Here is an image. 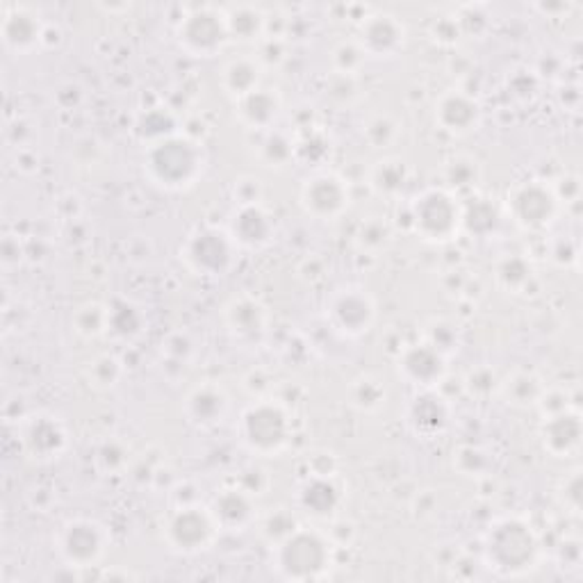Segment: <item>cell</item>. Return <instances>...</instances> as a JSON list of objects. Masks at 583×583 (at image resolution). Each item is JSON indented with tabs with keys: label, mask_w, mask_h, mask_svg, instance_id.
I'll return each mask as SVG.
<instances>
[{
	"label": "cell",
	"mask_w": 583,
	"mask_h": 583,
	"mask_svg": "<svg viewBox=\"0 0 583 583\" xmlns=\"http://www.w3.org/2000/svg\"><path fill=\"white\" fill-rule=\"evenodd\" d=\"M462 206V219H460V232L465 236H470L475 240H490L494 238L503 217V208L499 204H494V199L483 197V194H470V197L460 199Z\"/></svg>",
	"instance_id": "27"
},
{
	"label": "cell",
	"mask_w": 583,
	"mask_h": 583,
	"mask_svg": "<svg viewBox=\"0 0 583 583\" xmlns=\"http://www.w3.org/2000/svg\"><path fill=\"white\" fill-rule=\"evenodd\" d=\"M545 559V548L529 518L509 513L494 518L481 540V565L497 579H524Z\"/></svg>",
	"instance_id": "1"
},
{
	"label": "cell",
	"mask_w": 583,
	"mask_h": 583,
	"mask_svg": "<svg viewBox=\"0 0 583 583\" xmlns=\"http://www.w3.org/2000/svg\"><path fill=\"white\" fill-rule=\"evenodd\" d=\"M395 228L385 217H365L354 230V247L365 256H378L393 244Z\"/></svg>",
	"instance_id": "40"
},
{
	"label": "cell",
	"mask_w": 583,
	"mask_h": 583,
	"mask_svg": "<svg viewBox=\"0 0 583 583\" xmlns=\"http://www.w3.org/2000/svg\"><path fill=\"white\" fill-rule=\"evenodd\" d=\"M122 445L119 443H105L101 449H98V462L103 465V468L107 472H114V470H119L126 465V454L122 456H116V449H119Z\"/></svg>",
	"instance_id": "57"
},
{
	"label": "cell",
	"mask_w": 583,
	"mask_h": 583,
	"mask_svg": "<svg viewBox=\"0 0 583 583\" xmlns=\"http://www.w3.org/2000/svg\"><path fill=\"white\" fill-rule=\"evenodd\" d=\"M410 183V165L399 155H383L367 169V187L381 199H399Z\"/></svg>",
	"instance_id": "29"
},
{
	"label": "cell",
	"mask_w": 583,
	"mask_h": 583,
	"mask_svg": "<svg viewBox=\"0 0 583 583\" xmlns=\"http://www.w3.org/2000/svg\"><path fill=\"white\" fill-rule=\"evenodd\" d=\"M501 376L492 365H477L468 374L462 376V391L468 393L472 399H490L499 391Z\"/></svg>",
	"instance_id": "45"
},
{
	"label": "cell",
	"mask_w": 583,
	"mask_h": 583,
	"mask_svg": "<svg viewBox=\"0 0 583 583\" xmlns=\"http://www.w3.org/2000/svg\"><path fill=\"white\" fill-rule=\"evenodd\" d=\"M221 320L230 340L240 346L262 344L271 326V313L267 303L251 292L230 296L221 308Z\"/></svg>",
	"instance_id": "14"
},
{
	"label": "cell",
	"mask_w": 583,
	"mask_h": 583,
	"mask_svg": "<svg viewBox=\"0 0 583 583\" xmlns=\"http://www.w3.org/2000/svg\"><path fill=\"white\" fill-rule=\"evenodd\" d=\"M176 133H183V124L174 114V110L165 105H153V107L142 110L133 124V135L144 146L160 142L165 137H171Z\"/></svg>",
	"instance_id": "32"
},
{
	"label": "cell",
	"mask_w": 583,
	"mask_h": 583,
	"mask_svg": "<svg viewBox=\"0 0 583 583\" xmlns=\"http://www.w3.org/2000/svg\"><path fill=\"white\" fill-rule=\"evenodd\" d=\"M238 438L244 449L258 458H277L285 454L294 438L290 406L274 395L253 399L240 413Z\"/></svg>",
	"instance_id": "4"
},
{
	"label": "cell",
	"mask_w": 583,
	"mask_h": 583,
	"mask_svg": "<svg viewBox=\"0 0 583 583\" xmlns=\"http://www.w3.org/2000/svg\"><path fill=\"white\" fill-rule=\"evenodd\" d=\"M264 185L258 176H240L232 185V201L238 204H262Z\"/></svg>",
	"instance_id": "52"
},
{
	"label": "cell",
	"mask_w": 583,
	"mask_h": 583,
	"mask_svg": "<svg viewBox=\"0 0 583 583\" xmlns=\"http://www.w3.org/2000/svg\"><path fill=\"white\" fill-rule=\"evenodd\" d=\"M538 443L548 456L556 460L574 458L583 443V419L576 408L542 417L538 426Z\"/></svg>",
	"instance_id": "24"
},
{
	"label": "cell",
	"mask_w": 583,
	"mask_h": 583,
	"mask_svg": "<svg viewBox=\"0 0 583 583\" xmlns=\"http://www.w3.org/2000/svg\"><path fill=\"white\" fill-rule=\"evenodd\" d=\"M294 139H296V163H303L308 155H310L308 165H322L329 158L331 142L324 137V133L308 126L305 133Z\"/></svg>",
	"instance_id": "46"
},
{
	"label": "cell",
	"mask_w": 583,
	"mask_h": 583,
	"mask_svg": "<svg viewBox=\"0 0 583 583\" xmlns=\"http://www.w3.org/2000/svg\"><path fill=\"white\" fill-rule=\"evenodd\" d=\"M124 374H126L124 361L116 354H112V352L94 356L83 369V376H85L87 385L96 393L114 391V387L124 381Z\"/></svg>",
	"instance_id": "39"
},
{
	"label": "cell",
	"mask_w": 583,
	"mask_h": 583,
	"mask_svg": "<svg viewBox=\"0 0 583 583\" xmlns=\"http://www.w3.org/2000/svg\"><path fill=\"white\" fill-rule=\"evenodd\" d=\"M242 253H260L277 238V221L264 204H238L226 223Z\"/></svg>",
	"instance_id": "20"
},
{
	"label": "cell",
	"mask_w": 583,
	"mask_h": 583,
	"mask_svg": "<svg viewBox=\"0 0 583 583\" xmlns=\"http://www.w3.org/2000/svg\"><path fill=\"white\" fill-rule=\"evenodd\" d=\"M264 73L267 69L256 53L232 55L219 69V87L236 103L264 85Z\"/></svg>",
	"instance_id": "26"
},
{
	"label": "cell",
	"mask_w": 583,
	"mask_h": 583,
	"mask_svg": "<svg viewBox=\"0 0 583 583\" xmlns=\"http://www.w3.org/2000/svg\"><path fill=\"white\" fill-rule=\"evenodd\" d=\"M178 49L197 60L221 55L232 42L226 25V12L217 6H197L183 12L174 28Z\"/></svg>",
	"instance_id": "9"
},
{
	"label": "cell",
	"mask_w": 583,
	"mask_h": 583,
	"mask_svg": "<svg viewBox=\"0 0 583 583\" xmlns=\"http://www.w3.org/2000/svg\"><path fill=\"white\" fill-rule=\"evenodd\" d=\"M563 206L559 204L552 183L529 178L516 183L503 201V212L522 230L527 232H545L550 230Z\"/></svg>",
	"instance_id": "10"
},
{
	"label": "cell",
	"mask_w": 583,
	"mask_h": 583,
	"mask_svg": "<svg viewBox=\"0 0 583 583\" xmlns=\"http://www.w3.org/2000/svg\"><path fill=\"white\" fill-rule=\"evenodd\" d=\"M210 511L221 527V533H244L256 527L260 507L258 497L244 490L240 483H228L210 499Z\"/></svg>",
	"instance_id": "23"
},
{
	"label": "cell",
	"mask_w": 583,
	"mask_h": 583,
	"mask_svg": "<svg viewBox=\"0 0 583 583\" xmlns=\"http://www.w3.org/2000/svg\"><path fill=\"white\" fill-rule=\"evenodd\" d=\"M258 158L267 169H285L292 163H296V139L292 133L283 128H271L262 133L260 146H258Z\"/></svg>",
	"instance_id": "36"
},
{
	"label": "cell",
	"mask_w": 583,
	"mask_h": 583,
	"mask_svg": "<svg viewBox=\"0 0 583 583\" xmlns=\"http://www.w3.org/2000/svg\"><path fill=\"white\" fill-rule=\"evenodd\" d=\"M236 483H240V486H242L244 490H249L251 494L262 497V494H267V490H269V486H271V477H269L267 470L260 468V465H249V468H244V470L238 475Z\"/></svg>",
	"instance_id": "53"
},
{
	"label": "cell",
	"mask_w": 583,
	"mask_h": 583,
	"mask_svg": "<svg viewBox=\"0 0 583 583\" xmlns=\"http://www.w3.org/2000/svg\"><path fill=\"white\" fill-rule=\"evenodd\" d=\"M324 317L337 335L346 340H361L376 326L378 303L367 288L358 283H344L326 296Z\"/></svg>",
	"instance_id": "11"
},
{
	"label": "cell",
	"mask_w": 583,
	"mask_h": 583,
	"mask_svg": "<svg viewBox=\"0 0 583 583\" xmlns=\"http://www.w3.org/2000/svg\"><path fill=\"white\" fill-rule=\"evenodd\" d=\"M165 548L176 556H201L210 552L221 535V527L215 520L208 503L189 501L174 507L160 529Z\"/></svg>",
	"instance_id": "7"
},
{
	"label": "cell",
	"mask_w": 583,
	"mask_h": 583,
	"mask_svg": "<svg viewBox=\"0 0 583 583\" xmlns=\"http://www.w3.org/2000/svg\"><path fill=\"white\" fill-rule=\"evenodd\" d=\"M434 124L449 137H468L483 124L481 101L462 87L445 90L434 103Z\"/></svg>",
	"instance_id": "19"
},
{
	"label": "cell",
	"mask_w": 583,
	"mask_h": 583,
	"mask_svg": "<svg viewBox=\"0 0 583 583\" xmlns=\"http://www.w3.org/2000/svg\"><path fill=\"white\" fill-rule=\"evenodd\" d=\"M73 333L85 340L96 342L110 333V308L103 301H85L73 310L71 315Z\"/></svg>",
	"instance_id": "38"
},
{
	"label": "cell",
	"mask_w": 583,
	"mask_h": 583,
	"mask_svg": "<svg viewBox=\"0 0 583 583\" xmlns=\"http://www.w3.org/2000/svg\"><path fill=\"white\" fill-rule=\"evenodd\" d=\"M426 344H431L436 352L445 358H454L462 346V329L458 322L449 317H431L421 329V337Z\"/></svg>",
	"instance_id": "41"
},
{
	"label": "cell",
	"mask_w": 583,
	"mask_h": 583,
	"mask_svg": "<svg viewBox=\"0 0 583 583\" xmlns=\"http://www.w3.org/2000/svg\"><path fill=\"white\" fill-rule=\"evenodd\" d=\"M568 408H574L572 402H570V393L565 391V387H550L545 395H542L540 404H538V410L542 417H550V415H556V413H563Z\"/></svg>",
	"instance_id": "55"
},
{
	"label": "cell",
	"mask_w": 583,
	"mask_h": 583,
	"mask_svg": "<svg viewBox=\"0 0 583 583\" xmlns=\"http://www.w3.org/2000/svg\"><path fill=\"white\" fill-rule=\"evenodd\" d=\"M326 533H329V538L333 540V545H335L337 552H340V550H348V548L354 545L356 538H358V527H356L354 520H348V518H344V516L340 513L337 518L329 520V529H326Z\"/></svg>",
	"instance_id": "51"
},
{
	"label": "cell",
	"mask_w": 583,
	"mask_h": 583,
	"mask_svg": "<svg viewBox=\"0 0 583 583\" xmlns=\"http://www.w3.org/2000/svg\"><path fill=\"white\" fill-rule=\"evenodd\" d=\"M548 391V383L531 367H516L511 374L499 381L497 395L503 404L516 410H531L538 408L542 395Z\"/></svg>",
	"instance_id": "28"
},
{
	"label": "cell",
	"mask_w": 583,
	"mask_h": 583,
	"mask_svg": "<svg viewBox=\"0 0 583 583\" xmlns=\"http://www.w3.org/2000/svg\"><path fill=\"white\" fill-rule=\"evenodd\" d=\"M110 308V333L119 342H135L146 329V313L131 299H114Z\"/></svg>",
	"instance_id": "35"
},
{
	"label": "cell",
	"mask_w": 583,
	"mask_h": 583,
	"mask_svg": "<svg viewBox=\"0 0 583 583\" xmlns=\"http://www.w3.org/2000/svg\"><path fill=\"white\" fill-rule=\"evenodd\" d=\"M163 352L167 354V358L176 361V363H187L194 354V342L189 337V333L185 331H178V333H171L165 342H163Z\"/></svg>",
	"instance_id": "54"
},
{
	"label": "cell",
	"mask_w": 583,
	"mask_h": 583,
	"mask_svg": "<svg viewBox=\"0 0 583 583\" xmlns=\"http://www.w3.org/2000/svg\"><path fill=\"white\" fill-rule=\"evenodd\" d=\"M46 21L34 8L28 6H8L0 21V39L12 55H32L44 49Z\"/></svg>",
	"instance_id": "22"
},
{
	"label": "cell",
	"mask_w": 583,
	"mask_h": 583,
	"mask_svg": "<svg viewBox=\"0 0 583 583\" xmlns=\"http://www.w3.org/2000/svg\"><path fill=\"white\" fill-rule=\"evenodd\" d=\"M230 413V397L219 381H201L191 385L183 399V415L199 431H215Z\"/></svg>",
	"instance_id": "21"
},
{
	"label": "cell",
	"mask_w": 583,
	"mask_h": 583,
	"mask_svg": "<svg viewBox=\"0 0 583 583\" xmlns=\"http://www.w3.org/2000/svg\"><path fill=\"white\" fill-rule=\"evenodd\" d=\"M303 472L299 477H331V475H340V462L337 456L331 451H313L308 454L303 460Z\"/></svg>",
	"instance_id": "49"
},
{
	"label": "cell",
	"mask_w": 583,
	"mask_h": 583,
	"mask_svg": "<svg viewBox=\"0 0 583 583\" xmlns=\"http://www.w3.org/2000/svg\"><path fill=\"white\" fill-rule=\"evenodd\" d=\"M178 256L191 277L217 281L238 267L242 249L230 238L226 226L201 223L189 230Z\"/></svg>",
	"instance_id": "5"
},
{
	"label": "cell",
	"mask_w": 583,
	"mask_h": 583,
	"mask_svg": "<svg viewBox=\"0 0 583 583\" xmlns=\"http://www.w3.org/2000/svg\"><path fill=\"white\" fill-rule=\"evenodd\" d=\"M402 122L391 112H374L363 122V142L372 150H387L402 137Z\"/></svg>",
	"instance_id": "42"
},
{
	"label": "cell",
	"mask_w": 583,
	"mask_h": 583,
	"mask_svg": "<svg viewBox=\"0 0 583 583\" xmlns=\"http://www.w3.org/2000/svg\"><path fill=\"white\" fill-rule=\"evenodd\" d=\"M556 499L561 507L572 513L579 516L581 507H583V475L581 468L570 470L556 486Z\"/></svg>",
	"instance_id": "47"
},
{
	"label": "cell",
	"mask_w": 583,
	"mask_h": 583,
	"mask_svg": "<svg viewBox=\"0 0 583 583\" xmlns=\"http://www.w3.org/2000/svg\"><path fill=\"white\" fill-rule=\"evenodd\" d=\"M55 554L71 570H94L112 550V529L87 516L69 518L60 524L55 538Z\"/></svg>",
	"instance_id": "8"
},
{
	"label": "cell",
	"mask_w": 583,
	"mask_h": 583,
	"mask_svg": "<svg viewBox=\"0 0 583 583\" xmlns=\"http://www.w3.org/2000/svg\"><path fill=\"white\" fill-rule=\"evenodd\" d=\"M356 42L367 60H395L408 46V28L393 12L369 10V14L356 23Z\"/></svg>",
	"instance_id": "13"
},
{
	"label": "cell",
	"mask_w": 583,
	"mask_h": 583,
	"mask_svg": "<svg viewBox=\"0 0 583 583\" xmlns=\"http://www.w3.org/2000/svg\"><path fill=\"white\" fill-rule=\"evenodd\" d=\"M492 279L499 290L509 294H524L535 281V267L522 253H507L492 267Z\"/></svg>",
	"instance_id": "34"
},
{
	"label": "cell",
	"mask_w": 583,
	"mask_h": 583,
	"mask_svg": "<svg viewBox=\"0 0 583 583\" xmlns=\"http://www.w3.org/2000/svg\"><path fill=\"white\" fill-rule=\"evenodd\" d=\"M408 228L429 244H449L460 232L462 206L456 194L440 185L424 187L406 204Z\"/></svg>",
	"instance_id": "6"
},
{
	"label": "cell",
	"mask_w": 583,
	"mask_h": 583,
	"mask_svg": "<svg viewBox=\"0 0 583 583\" xmlns=\"http://www.w3.org/2000/svg\"><path fill=\"white\" fill-rule=\"evenodd\" d=\"M554 194L561 206L576 204L581 197V178L576 174H565L559 178V183H552Z\"/></svg>",
	"instance_id": "56"
},
{
	"label": "cell",
	"mask_w": 583,
	"mask_h": 583,
	"mask_svg": "<svg viewBox=\"0 0 583 583\" xmlns=\"http://www.w3.org/2000/svg\"><path fill=\"white\" fill-rule=\"evenodd\" d=\"M429 37L431 42L443 46V49H454L460 44L462 34V25L458 21V14H440L431 21L429 25Z\"/></svg>",
	"instance_id": "48"
},
{
	"label": "cell",
	"mask_w": 583,
	"mask_h": 583,
	"mask_svg": "<svg viewBox=\"0 0 583 583\" xmlns=\"http://www.w3.org/2000/svg\"><path fill=\"white\" fill-rule=\"evenodd\" d=\"M404 424L419 440H438L451 429L454 406L440 393V387H434V391H415L404 406Z\"/></svg>",
	"instance_id": "16"
},
{
	"label": "cell",
	"mask_w": 583,
	"mask_h": 583,
	"mask_svg": "<svg viewBox=\"0 0 583 583\" xmlns=\"http://www.w3.org/2000/svg\"><path fill=\"white\" fill-rule=\"evenodd\" d=\"M490 465L492 458L488 456V451L479 445H460L454 451V470L460 477H468V479H483L490 472Z\"/></svg>",
	"instance_id": "44"
},
{
	"label": "cell",
	"mask_w": 583,
	"mask_h": 583,
	"mask_svg": "<svg viewBox=\"0 0 583 583\" xmlns=\"http://www.w3.org/2000/svg\"><path fill=\"white\" fill-rule=\"evenodd\" d=\"M548 256L561 269L574 267L579 262V242L574 238H570V236H554L550 240Z\"/></svg>",
	"instance_id": "50"
},
{
	"label": "cell",
	"mask_w": 583,
	"mask_h": 583,
	"mask_svg": "<svg viewBox=\"0 0 583 583\" xmlns=\"http://www.w3.org/2000/svg\"><path fill=\"white\" fill-rule=\"evenodd\" d=\"M561 554H563L561 563H565L563 568H579L581 565V542L576 538L565 540L561 545Z\"/></svg>",
	"instance_id": "58"
},
{
	"label": "cell",
	"mask_w": 583,
	"mask_h": 583,
	"mask_svg": "<svg viewBox=\"0 0 583 583\" xmlns=\"http://www.w3.org/2000/svg\"><path fill=\"white\" fill-rule=\"evenodd\" d=\"M299 527H301V518L294 507H271L267 511H260L256 522L262 542L269 548H277L279 542L290 538Z\"/></svg>",
	"instance_id": "37"
},
{
	"label": "cell",
	"mask_w": 583,
	"mask_h": 583,
	"mask_svg": "<svg viewBox=\"0 0 583 583\" xmlns=\"http://www.w3.org/2000/svg\"><path fill=\"white\" fill-rule=\"evenodd\" d=\"M395 372L415 391H434L449 376V358L424 340H415L404 344L395 354Z\"/></svg>",
	"instance_id": "15"
},
{
	"label": "cell",
	"mask_w": 583,
	"mask_h": 583,
	"mask_svg": "<svg viewBox=\"0 0 583 583\" xmlns=\"http://www.w3.org/2000/svg\"><path fill=\"white\" fill-rule=\"evenodd\" d=\"M208 167V153L201 139L176 133L144 146L142 174L146 183L167 194H183L197 187Z\"/></svg>",
	"instance_id": "2"
},
{
	"label": "cell",
	"mask_w": 583,
	"mask_h": 583,
	"mask_svg": "<svg viewBox=\"0 0 583 583\" xmlns=\"http://www.w3.org/2000/svg\"><path fill=\"white\" fill-rule=\"evenodd\" d=\"M329 60H331V69L335 75L358 77V73L363 71L367 62V55L358 46L356 37H352V39H340V42L331 49Z\"/></svg>",
	"instance_id": "43"
},
{
	"label": "cell",
	"mask_w": 583,
	"mask_h": 583,
	"mask_svg": "<svg viewBox=\"0 0 583 583\" xmlns=\"http://www.w3.org/2000/svg\"><path fill=\"white\" fill-rule=\"evenodd\" d=\"M269 565L283 581H322L329 579L337 565V548L326 531L301 524L290 538L271 548Z\"/></svg>",
	"instance_id": "3"
},
{
	"label": "cell",
	"mask_w": 583,
	"mask_h": 583,
	"mask_svg": "<svg viewBox=\"0 0 583 583\" xmlns=\"http://www.w3.org/2000/svg\"><path fill=\"white\" fill-rule=\"evenodd\" d=\"M354 191L348 180L329 167L310 171L299 187V206L305 217L329 223L342 219L352 208Z\"/></svg>",
	"instance_id": "12"
},
{
	"label": "cell",
	"mask_w": 583,
	"mask_h": 583,
	"mask_svg": "<svg viewBox=\"0 0 583 583\" xmlns=\"http://www.w3.org/2000/svg\"><path fill=\"white\" fill-rule=\"evenodd\" d=\"M387 402H391V391L385 381L374 374H361L346 385V404L361 415H376Z\"/></svg>",
	"instance_id": "33"
},
{
	"label": "cell",
	"mask_w": 583,
	"mask_h": 583,
	"mask_svg": "<svg viewBox=\"0 0 583 583\" xmlns=\"http://www.w3.org/2000/svg\"><path fill=\"white\" fill-rule=\"evenodd\" d=\"M19 440L23 454L37 462L60 460L69 451L66 424L53 413H34L21 419Z\"/></svg>",
	"instance_id": "17"
},
{
	"label": "cell",
	"mask_w": 583,
	"mask_h": 583,
	"mask_svg": "<svg viewBox=\"0 0 583 583\" xmlns=\"http://www.w3.org/2000/svg\"><path fill=\"white\" fill-rule=\"evenodd\" d=\"M346 503V486L340 475L331 477H299L294 490V509L317 522H329L337 518Z\"/></svg>",
	"instance_id": "18"
},
{
	"label": "cell",
	"mask_w": 583,
	"mask_h": 583,
	"mask_svg": "<svg viewBox=\"0 0 583 583\" xmlns=\"http://www.w3.org/2000/svg\"><path fill=\"white\" fill-rule=\"evenodd\" d=\"M283 107L285 103L281 92L277 87H267V85L232 103V112H236L238 124L260 135L279 126Z\"/></svg>",
	"instance_id": "25"
},
{
	"label": "cell",
	"mask_w": 583,
	"mask_h": 583,
	"mask_svg": "<svg viewBox=\"0 0 583 583\" xmlns=\"http://www.w3.org/2000/svg\"><path fill=\"white\" fill-rule=\"evenodd\" d=\"M533 10H538V12H542V14H545V17H556V12H568V10H572V6L570 3H538V6H533Z\"/></svg>",
	"instance_id": "59"
},
{
	"label": "cell",
	"mask_w": 583,
	"mask_h": 583,
	"mask_svg": "<svg viewBox=\"0 0 583 583\" xmlns=\"http://www.w3.org/2000/svg\"><path fill=\"white\" fill-rule=\"evenodd\" d=\"M223 12H226L230 42L260 44L269 34V17L260 6L238 3V6H226Z\"/></svg>",
	"instance_id": "31"
},
{
	"label": "cell",
	"mask_w": 583,
	"mask_h": 583,
	"mask_svg": "<svg viewBox=\"0 0 583 583\" xmlns=\"http://www.w3.org/2000/svg\"><path fill=\"white\" fill-rule=\"evenodd\" d=\"M483 180V167L470 153H451L440 167V187L456 194L458 199L479 191Z\"/></svg>",
	"instance_id": "30"
}]
</instances>
